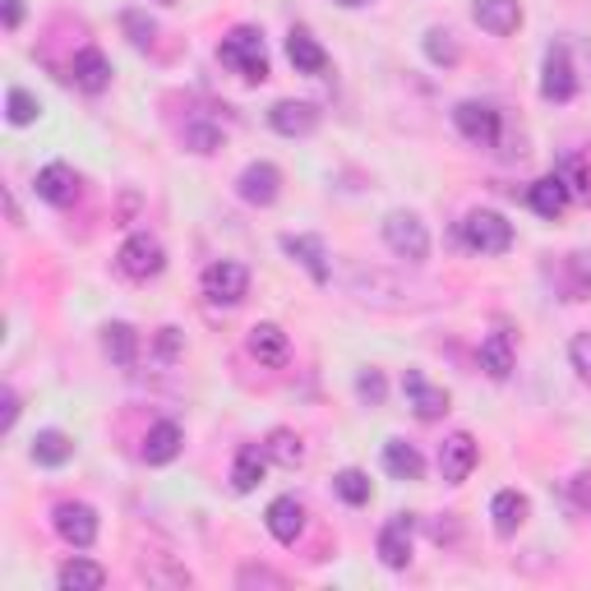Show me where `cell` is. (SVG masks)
<instances>
[{"instance_id": "obj_5", "label": "cell", "mask_w": 591, "mask_h": 591, "mask_svg": "<svg viewBox=\"0 0 591 591\" xmlns=\"http://www.w3.org/2000/svg\"><path fill=\"white\" fill-rule=\"evenodd\" d=\"M204 296L213 305H240L250 296V269L231 264V259H217V264L204 273Z\"/></svg>"}, {"instance_id": "obj_40", "label": "cell", "mask_w": 591, "mask_h": 591, "mask_svg": "<svg viewBox=\"0 0 591 591\" xmlns=\"http://www.w3.org/2000/svg\"><path fill=\"white\" fill-rule=\"evenodd\" d=\"M356 388H361V398L365 402H384V375H379V370H361V379H356Z\"/></svg>"}, {"instance_id": "obj_21", "label": "cell", "mask_w": 591, "mask_h": 591, "mask_svg": "<svg viewBox=\"0 0 591 591\" xmlns=\"http://www.w3.org/2000/svg\"><path fill=\"white\" fill-rule=\"evenodd\" d=\"M480 370H486L490 379H509L513 375V338L495 328V333L480 342Z\"/></svg>"}, {"instance_id": "obj_31", "label": "cell", "mask_w": 591, "mask_h": 591, "mask_svg": "<svg viewBox=\"0 0 591 591\" xmlns=\"http://www.w3.org/2000/svg\"><path fill=\"white\" fill-rule=\"evenodd\" d=\"M559 177H564V185H568L573 200H591V167H587L582 152H568L564 167H559Z\"/></svg>"}, {"instance_id": "obj_24", "label": "cell", "mask_w": 591, "mask_h": 591, "mask_svg": "<svg viewBox=\"0 0 591 591\" xmlns=\"http://www.w3.org/2000/svg\"><path fill=\"white\" fill-rule=\"evenodd\" d=\"M527 200H532V208H536L541 217H550V223H555V217L568 208V200H573V194H568L564 177L555 171V177H541V181L532 185V194H527Z\"/></svg>"}, {"instance_id": "obj_16", "label": "cell", "mask_w": 591, "mask_h": 591, "mask_svg": "<svg viewBox=\"0 0 591 591\" xmlns=\"http://www.w3.org/2000/svg\"><path fill=\"white\" fill-rule=\"evenodd\" d=\"M269 125L277 129V135H287V139H300V135H315V125H319V112L310 102H277L273 112H269Z\"/></svg>"}, {"instance_id": "obj_28", "label": "cell", "mask_w": 591, "mask_h": 591, "mask_svg": "<svg viewBox=\"0 0 591 591\" xmlns=\"http://www.w3.org/2000/svg\"><path fill=\"white\" fill-rule=\"evenodd\" d=\"M264 463H269V453L264 448H254V444H246L236 453V467H231V486L240 490V495H250L259 480H264Z\"/></svg>"}, {"instance_id": "obj_11", "label": "cell", "mask_w": 591, "mask_h": 591, "mask_svg": "<svg viewBox=\"0 0 591 591\" xmlns=\"http://www.w3.org/2000/svg\"><path fill=\"white\" fill-rule=\"evenodd\" d=\"M411 532H416V522L407 513L384 522V532H379V559H384V568H407L411 564Z\"/></svg>"}, {"instance_id": "obj_17", "label": "cell", "mask_w": 591, "mask_h": 591, "mask_svg": "<svg viewBox=\"0 0 591 591\" xmlns=\"http://www.w3.org/2000/svg\"><path fill=\"white\" fill-rule=\"evenodd\" d=\"M269 532H273V541H282V545H296V536L305 532V509H300V499L277 495V499L269 503Z\"/></svg>"}, {"instance_id": "obj_30", "label": "cell", "mask_w": 591, "mask_h": 591, "mask_svg": "<svg viewBox=\"0 0 591 591\" xmlns=\"http://www.w3.org/2000/svg\"><path fill=\"white\" fill-rule=\"evenodd\" d=\"M264 453L273 457L277 467H287V471H296V467L305 463V444H300V434H292V430H273L269 444H264Z\"/></svg>"}, {"instance_id": "obj_32", "label": "cell", "mask_w": 591, "mask_h": 591, "mask_svg": "<svg viewBox=\"0 0 591 591\" xmlns=\"http://www.w3.org/2000/svg\"><path fill=\"white\" fill-rule=\"evenodd\" d=\"M333 490H338L346 503H352V509H361V503H370V476L356 471V467H346V471H338Z\"/></svg>"}, {"instance_id": "obj_41", "label": "cell", "mask_w": 591, "mask_h": 591, "mask_svg": "<svg viewBox=\"0 0 591 591\" xmlns=\"http://www.w3.org/2000/svg\"><path fill=\"white\" fill-rule=\"evenodd\" d=\"M0 402H5V411H0V430H10L19 421V393L5 384V393H0Z\"/></svg>"}, {"instance_id": "obj_20", "label": "cell", "mask_w": 591, "mask_h": 591, "mask_svg": "<svg viewBox=\"0 0 591 591\" xmlns=\"http://www.w3.org/2000/svg\"><path fill=\"white\" fill-rule=\"evenodd\" d=\"M75 83L83 93H102L106 83H112V60H106L98 47H83L75 56Z\"/></svg>"}, {"instance_id": "obj_29", "label": "cell", "mask_w": 591, "mask_h": 591, "mask_svg": "<svg viewBox=\"0 0 591 591\" xmlns=\"http://www.w3.org/2000/svg\"><path fill=\"white\" fill-rule=\"evenodd\" d=\"M70 457H75L70 434H60V430H42L37 440H33V463H42V467H65Z\"/></svg>"}, {"instance_id": "obj_4", "label": "cell", "mask_w": 591, "mask_h": 591, "mask_svg": "<svg viewBox=\"0 0 591 591\" xmlns=\"http://www.w3.org/2000/svg\"><path fill=\"white\" fill-rule=\"evenodd\" d=\"M116 269L125 277H135V282H148V277H158L167 269V250L152 236H129L121 246V254H116Z\"/></svg>"}, {"instance_id": "obj_23", "label": "cell", "mask_w": 591, "mask_h": 591, "mask_svg": "<svg viewBox=\"0 0 591 591\" xmlns=\"http://www.w3.org/2000/svg\"><path fill=\"white\" fill-rule=\"evenodd\" d=\"M102 352L112 356L121 370H129V365L139 361V333L129 323H106L102 328Z\"/></svg>"}, {"instance_id": "obj_8", "label": "cell", "mask_w": 591, "mask_h": 591, "mask_svg": "<svg viewBox=\"0 0 591 591\" xmlns=\"http://www.w3.org/2000/svg\"><path fill=\"white\" fill-rule=\"evenodd\" d=\"M236 190H240V200H246V204L269 208V204L277 200V194H282V171H277L273 162H250L246 171H240Z\"/></svg>"}, {"instance_id": "obj_35", "label": "cell", "mask_w": 591, "mask_h": 591, "mask_svg": "<svg viewBox=\"0 0 591 591\" xmlns=\"http://www.w3.org/2000/svg\"><path fill=\"white\" fill-rule=\"evenodd\" d=\"M568 273H573V282H568V292H573V300H587L591 296V254H568Z\"/></svg>"}, {"instance_id": "obj_18", "label": "cell", "mask_w": 591, "mask_h": 591, "mask_svg": "<svg viewBox=\"0 0 591 591\" xmlns=\"http://www.w3.org/2000/svg\"><path fill=\"white\" fill-rule=\"evenodd\" d=\"M282 250H287L296 264L319 282V287L328 282V250H323V240H319V236H282Z\"/></svg>"}, {"instance_id": "obj_3", "label": "cell", "mask_w": 591, "mask_h": 591, "mask_svg": "<svg viewBox=\"0 0 591 591\" xmlns=\"http://www.w3.org/2000/svg\"><path fill=\"white\" fill-rule=\"evenodd\" d=\"M384 240H388V250L398 254V259H407V264H425L430 259V231H425V223L416 213H388L384 217Z\"/></svg>"}, {"instance_id": "obj_38", "label": "cell", "mask_w": 591, "mask_h": 591, "mask_svg": "<svg viewBox=\"0 0 591 591\" xmlns=\"http://www.w3.org/2000/svg\"><path fill=\"white\" fill-rule=\"evenodd\" d=\"M121 24H125V33H129V42H135V47H148L152 33H158V24H152V19H144L139 10H129Z\"/></svg>"}, {"instance_id": "obj_26", "label": "cell", "mask_w": 591, "mask_h": 591, "mask_svg": "<svg viewBox=\"0 0 591 591\" xmlns=\"http://www.w3.org/2000/svg\"><path fill=\"white\" fill-rule=\"evenodd\" d=\"M384 467H388V476H398V480H421L425 457L416 453L407 440H388L384 444Z\"/></svg>"}, {"instance_id": "obj_19", "label": "cell", "mask_w": 591, "mask_h": 591, "mask_svg": "<svg viewBox=\"0 0 591 591\" xmlns=\"http://www.w3.org/2000/svg\"><path fill=\"white\" fill-rule=\"evenodd\" d=\"M181 444H185L181 425H177V421H158V425L148 430V440H144V463H152V467H167L171 457L181 453Z\"/></svg>"}, {"instance_id": "obj_42", "label": "cell", "mask_w": 591, "mask_h": 591, "mask_svg": "<svg viewBox=\"0 0 591 591\" xmlns=\"http://www.w3.org/2000/svg\"><path fill=\"white\" fill-rule=\"evenodd\" d=\"M0 10H5V29H10V33L24 24V0H0Z\"/></svg>"}, {"instance_id": "obj_25", "label": "cell", "mask_w": 591, "mask_h": 591, "mask_svg": "<svg viewBox=\"0 0 591 591\" xmlns=\"http://www.w3.org/2000/svg\"><path fill=\"white\" fill-rule=\"evenodd\" d=\"M490 518H495V532L499 536H513L522 522H527V499H522L518 490H499L490 499Z\"/></svg>"}, {"instance_id": "obj_12", "label": "cell", "mask_w": 591, "mask_h": 591, "mask_svg": "<svg viewBox=\"0 0 591 591\" xmlns=\"http://www.w3.org/2000/svg\"><path fill=\"white\" fill-rule=\"evenodd\" d=\"M250 356L259 365H269V370H282L292 361V342H287V333H282L277 323H254L250 328Z\"/></svg>"}, {"instance_id": "obj_22", "label": "cell", "mask_w": 591, "mask_h": 591, "mask_svg": "<svg viewBox=\"0 0 591 591\" xmlns=\"http://www.w3.org/2000/svg\"><path fill=\"white\" fill-rule=\"evenodd\" d=\"M287 56H292V65H296V75H323V70H328V52H323L305 29H296V33L287 37Z\"/></svg>"}, {"instance_id": "obj_36", "label": "cell", "mask_w": 591, "mask_h": 591, "mask_svg": "<svg viewBox=\"0 0 591 591\" xmlns=\"http://www.w3.org/2000/svg\"><path fill=\"white\" fill-rule=\"evenodd\" d=\"M185 148L217 152V148H223V129H217V125H185Z\"/></svg>"}, {"instance_id": "obj_43", "label": "cell", "mask_w": 591, "mask_h": 591, "mask_svg": "<svg viewBox=\"0 0 591 591\" xmlns=\"http://www.w3.org/2000/svg\"><path fill=\"white\" fill-rule=\"evenodd\" d=\"M158 346H162V356H167V361H177V352H181V333H177V328H162V342H158Z\"/></svg>"}, {"instance_id": "obj_44", "label": "cell", "mask_w": 591, "mask_h": 591, "mask_svg": "<svg viewBox=\"0 0 591 591\" xmlns=\"http://www.w3.org/2000/svg\"><path fill=\"white\" fill-rule=\"evenodd\" d=\"M573 499L591 513V476H578V480H573Z\"/></svg>"}, {"instance_id": "obj_6", "label": "cell", "mask_w": 591, "mask_h": 591, "mask_svg": "<svg viewBox=\"0 0 591 591\" xmlns=\"http://www.w3.org/2000/svg\"><path fill=\"white\" fill-rule=\"evenodd\" d=\"M453 121H457V129L471 139V144H480V148H490L495 139H499V129H503V121H499V112L490 102H457L453 106Z\"/></svg>"}, {"instance_id": "obj_33", "label": "cell", "mask_w": 591, "mask_h": 591, "mask_svg": "<svg viewBox=\"0 0 591 591\" xmlns=\"http://www.w3.org/2000/svg\"><path fill=\"white\" fill-rule=\"evenodd\" d=\"M37 98L33 93H24V89H10L5 93V116H10V125H33L37 121Z\"/></svg>"}, {"instance_id": "obj_7", "label": "cell", "mask_w": 591, "mask_h": 591, "mask_svg": "<svg viewBox=\"0 0 591 591\" xmlns=\"http://www.w3.org/2000/svg\"><path fill=\"white\" fill-rule=\"evenodd\" d=\"M476 463H480V448H476L471 434L457 430L440 444V471H444L448 486H463V480L476 471Z\"/></svg>"}, {"instance_id": "obj_10", "label": "cell", "mask_w": 591, "mask_h": 591, "mask_svg": "<svg viewBox=\"0 0 591 591\" xmlns=\"http://www.w3.org/2000/svg\"><path fill=\"white\" fill-rule=\"evenodd\" d=\"M402 393H407V407L421 416V421H440V416L448 411V393H444V388H434V384L421 375V370H407Z\"/></svg>"}, {"instance_id": "obj_34", "label": "cell", "mask_w": 591, "mask_h": 591, "mask_svg": "<svg viewBox=\"0 0 591 591\" xmlns=\"http://www.w3.org/2000/svg\"><path fill=\"white\" fill-rule=\"evenodd\" d=\"M425 56H430L434 65H457V42H453V33L430 29V33H425Z\"/></svg>"}, {"instance_id": "obj_1", "label": "cell", "mask_w": 591, "mask_h": 591, "mask_svg": "<svg viewBox=\"0 0 591 591\" xmlns=\"http://www.w3.org/2000/svg\"><path fill=\"white\" fill-rule=\"evenodd\" d=\"M217 56H223V65H231L240 79H250V83H264L269 79V52H264V33H259V29L227 33L223 47H217Z\"/></svg>"}, {"instance_id": "obj_37", "label": "cell", "mask_w": 591, "mask_h": 591, "mask_svg": "<svg viewBox=\"0 0 591 591\" xmlns=\"http://www.w3.org/2000/svg\"><path fill=\"white\" fill-rule=\"evenodd\" d=\"M236 582H240V587H287V578L273 573V568H264V564H246Z\"/></svg>"}, {"instance_id": "obj_13", "label": "cell", "mask_w": 591, "mask_h": 591, "mask_svg": "<svg viewBox=\"0 0 591 591\" xmlns=\"http://www.w3.org/2000/svg\"><path fill=\"white\" fill-rule=\"evenodd\" d=\"M37 200H47V204H56V208H65V204H75L79 200V177L65 162H52V167H42L37 171Z\"/></svg>"}, {"instance_id": "obj_39", "label": "cell", "mask_w": 591, "mask_h": 591, "mask_svg": "<svg viewBox=\"0 0 591 591\" xmlns=\"http://www.w3.org/2000/svg\"><path fill=\"white\" fill-rule=\"evenodd\" d=\"M568 361H573V370H578L582 379H591V333L568 342Z\"/></svg>"}, {"instance_id": "obj_14", "label": "cell", "mask_w": 591, "mask_h": 591, "mask_svg": "<svg viewBox=\"0 0 591 591\" xmlns=\"http://www.w3.org/2000/svg\"><path fill=\"white\" fill-rule=\"evenodd\" d=\"M541 93L550 102H568L578 93V79H573V65H568V52L564 47H550L545 52V75H541Z\"/></svg>"}, {"instance_id": "obj_9", "label": "cell", "mask_w": 591, "mask_h": 591, "mask_svg": "<svg viewBox=\"0 0 591 591\" xmlns=\"http://www.w3.org/2000/svg\"><path fill=\"white\" fill-rule=\"evenodd\" d=\"M52 522H56L60 541H70L75 550H89V545L98 541V513L89 509V503H60Z\"/></svg>"}, {"instance_id": "obj_45", "label": "cell", "mask_w": 591, "mask_h": 591, "mask_svg": "<svg viewBox=\"0 0 591 591\" xmlns=\"http://www.w3.org/2000/svg\"><path fill=\"white\" fill-rule=\"evenodd\" d=\"M338 5H346V10H361V5H370V0H338Z\"/></svg>"}, {"instance_id": "obj_27", "label": "cell", "mask_w": 591, "mask_h": 591, "mask_svg": "<svg viewBox=\"0 0 591 591\" xmlns=\"http://www.w3.org/2000/svg\"><path fill=\"white\" fill-rule=\"evenodd\" d=\"M56 582H60V591H98V587H106V568L93 559H70L56 573Z\"/></svg>"}, {"instance_id": "obj_2", "label": "cell", "mask_w": 591, "mask_h": 591, "mask_svg": "<svg viewBox=\"0 0 591 591\" xmlns=\"http://www.w3.org/2000/svg\"><path fill=\"white\" fill-rule=\"evenodd\" d=\"M463 240H467V250H476V254H503L513 246V223L503 213H495V208H471L463 217Z\"/></svg>"}, {"instance_id": "obj_46", "label": "cell", "mask_w": 591, "mask_h": 591, "mask_svg": "<svg viewBox=\"0 0 591 591\" xmlns=\"http://www.w3.org/2000/svg\"><path fill=\"white\" fill-rule=\"evenodd\" d=\"M162 5H171V0H162Z\"/></svg>"}, {"instance_id": "obj_15", "label": "cell", "mask_w": 591, "mask_h": 591, "mask_svg": "<svg viewBox=\"0 0 591 591\" xmlns=\"http://www.w3.org/2000/svg\"><path fill=\"white\" fill-rule=\"evenodd\" d=\"M471 19L486 33H495V37H509V33H518V24H522V5L518 0H476L471 5Z\"/></svg>"}]
</instances>
